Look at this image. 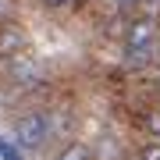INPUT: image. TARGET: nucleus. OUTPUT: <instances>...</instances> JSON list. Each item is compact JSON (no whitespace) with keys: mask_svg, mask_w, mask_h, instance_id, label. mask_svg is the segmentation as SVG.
Here are the masks:
<instances>
[{"mask_svg":"<svg viewBox=\"0 0 160 160\" xmlns=\"http://www.w3.org/2000/svg\"><path fill=\"white\" fill-rule=\"evenodd\" d=\"M11 132H14L11 142L22 153H43L50 146V118H46V110H22V114H14Z\"/></svg>","mask_w":160,"mask_h":160,"instance_id":"f257e3e1","label":"nucleus"},{"mask_svg":"<svg viewBox=\"0 0 160 160\" xmlns=\"http://www.w3.org/2000/svg\"><path fill=\"white\" fill-rule=\"evenodd\" d=\"M29 53V29L18 22H4L0 25V61H11Z\"/></svg>","mask_w":160,"mask_h":160,"instance_id":"f03ea898","label":"nucleus"},{"mask_svg":"<svg viewBox=\"0 0 160 160\" xmlns=\"http://www.w3.org/2000/svg\"><path fill=\"white\" fill-rule=\"evenodd\" d=\"M135 18H139L135 11H121V14L100 18V36H103V39H110V43H121V46H125L132 25H135Z\"/></svg>","mask_w":160,"mask_h":160,"instance_id":"7ed1b4c3","label":"nucleus"},{"mask_svg":"<svg viewBox=\"0 0 160 160\" xmlns=\"http://www.w3.org/2000/svg\"><path fill=\"white\" fill-rule=\"evenodd\" d=\"M157 36H160V22L135 18V25H132V32H128V39H125L121 50H139V46H149V43H157Z\"/></svg>","mask_w":160,"mask_h":160,"instance_id":"20e7f679","label":"nucleus"},{"mask_svg":"<svg viewBox=\"0 0 160 160\" xmlns=\"http://www.w3.org/2000/svg\"><path fill=\"white\" fill-rule=\"evenodd\" d=\"M50 160H92V149H89V142H78V139H75V142L53 149Z\"/></svg>","mask_w":160,"mask_h":160,"instance_id":"39448f33","label":"nucleus"},{"mask_svg":"<svg viewBox=\"0 0 160 160\" xmlns=\"http://www.w3.org/2000/svg\"><path fill=\"white\" fill-rule=\"evenodd\" d=\"M139 128H142L146 135H149V142H160V103H157V107H149L146 114H142Z\"/></svg>","mask_w":160,"mask_h":160,"instance_id":"423d86ee","label":"nucleus"},{"mask_svg":"<svg viewBox=\"0 0 160 160\" xmlns=\"http://www.w3.org/2000/svg\"><path fill=\"white\" fill-rule=\"evenodd\" d=\"M135 14L139 18H149V22H160V0H139Z\"/></svg>","mask_w":160,"mask_h":160,"instance_id":"0eeeda50","label":"nucleus"},{"mask_svg":"<svg viewBox=\"0 0 160 160\" xmlns=\"http://www.w3.org/2000/svg\"><path fill=\"white\" fill-rule=\"evenodd\" d=\"M39 4L46 7V11H53V14H64V11H75V7H82L86 0H39Z\"/></svg>","mask_w":160,"mask_h":160,"instance_id":"6e6552de","label":"nucleus"},{"mask_svg":"<svg viewBox=\"0 0 160 160\" xmlns=\"http://www.w3.org/2000/svg\"><path fill=\"white\" fill-rule=\"evenodd\" d=\"M139 0H103V18L107 14H121V11H135Z\"/></svg>","mask_w":160,"mask_h":160,"instance_id":"1a4fd4ad","label":"nucleus"},{"mask_svg":"<svg viewBox=\"0 0 160 160\" xmlns=\"http://www.w3.org/2000/svg\"><path fill=\"white\" fill-rule=\"evenodd\" d=\"M0 160H25V153L11 142V139H0Z\"/></svg>","mask_w":160,"mask_h":160,"instance_id":"9d476101","label":"nucleus"},{"mask_svg":"<svg viewBox=\"0 0 160 160\" xmlns=\"http://www.w3.org/2000/svg\"><path fill=\"white\" fill-rule=\"evenodd\" d=\"M14 14H18V0H0V25L14 22Z\"/></svg>","mask_w":160,"mask_h":160,"instance_id":"9b49d317","label":"nucleus"},{"mask_svg":"<svg viewBox=\"0 0 160 160\" xmlns=\"http://www.w3.org/2000/svg\"><path fill=\"white\" fill-rule=\"evenodd\" d=\"M135 157H139V160H160V142H146V146H139Z\"/></svg>","mask_w":160,"mask_h":160,"instance_id":"f8f14e48","label":"nucleus"},{"mask_svg":"<svg viewBox=\"0 0 160 160\" xmlns=\"http://www.w3.org/2000/svg\"><path fill=\"white\" fill-rule=\"evenodd\" d=\"M157 53H160V36H157Z\"/></svg>","mask_w":160,"mask_h":160,"instance_id":"ddd939ff","label":"nucleus"}]
</instances>
